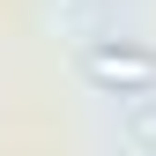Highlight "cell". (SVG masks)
I'll list each match as a JSON object with an SVG mask.
<instances>
[{
  "label": "cell",
  "instance_id": "6da1fadb",
  "mask_svg": "<svg viewBox=\"0 0 156 156\" xmlns=\"http://www.w3.org/2000/svg\"><path fill=\"white\" fill-rule=\"evenodd\" d=\"M82 82L104 89V97H149L156 89V52L149 45H126V37L119 45H112V37L104 45H82Z\"/></svg>",
  "mask_w": 156,
  "mask_h": 156
}]
</instances>
